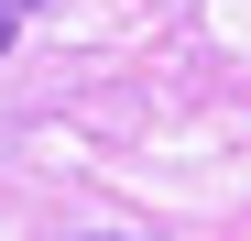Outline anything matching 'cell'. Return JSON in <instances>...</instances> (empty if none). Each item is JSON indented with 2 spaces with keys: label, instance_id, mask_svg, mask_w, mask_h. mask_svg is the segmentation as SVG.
<instances>
[{
  "label": "cell",
  "instance_id": "6da1fadb",
  "mask_svg": "<svg viewBox=\"0 0 251 241\" xmlns=\"http://www.w3.org/2000/svg\"><path fill=\"white\" fill-rule=\"evenodd\" d=\"M33 11H44V0H0V55H11V33H22Z\"/></svg>",
  "mask_w": 251,
  "mask_h": 241
}]
</instances>
